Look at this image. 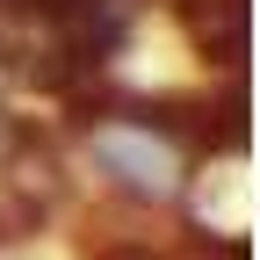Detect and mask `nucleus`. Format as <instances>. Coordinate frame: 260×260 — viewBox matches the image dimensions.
Segmentation results:
<instances>
[{
	"instance_id": "nucleus-1",
	"label": "nucleus",
	"mask_w": 260,
	"mask_h": 260,
	"mask_svg": "<svg viewBox=\"0 0 260 260\" xmlns=\"http://www.w3.org/2000/svg\"><path fill=\"white\" fill-rule=\"evenodd\" d=\"M94 159H102L130 195H174L181 188V152L167 138V123H159V138H152V116L102 123V130H94Z\"/></svg>"
}]
</instances>
